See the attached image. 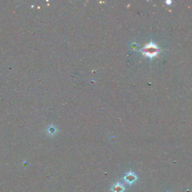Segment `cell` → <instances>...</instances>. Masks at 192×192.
Masks as SVG:
<instances>
[{"mask_svg":"<svg viewBox=\"0 0 192 192\" xmlns=\"http://www.w3.org/2000/svg\"><path fill=\"white\" fill-rule=\"evenodd\" d=\"M158 52V48L155 44H148L143 50V53L145 56L149 57H153L157 55Z\"/></svg>","mask_w":192,"mask_h":192,"instance_id":"6da1fadb","label":"cell"},{"mask_svg":"<svg viewBox=\"0 0 192 192\" xmlns=\"http://www.w3.org/2000/svg\"><path fill=\"white\" fill-rule=\"evenodd\" d=\"M171 1H167V4H171Z\"/></svg>","mask_w":192,"mask_h":192,"instance_id":"7a4b0ae2","label":"cell"}]
</instances>
